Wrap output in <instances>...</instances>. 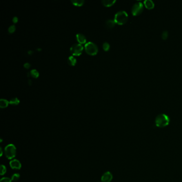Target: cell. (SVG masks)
Segmentation results:
<instances>
[{
	"label": "cell",
	"mask_w": 182,
	"mask_h": 182,
	"mask_svg": "<svg viewBox=\"0 0 182 182\" xmlns=\"http://www.w3.org/2000/svg\"><path fill=\"white\" fill-rule=\"evenodd\" d=\"M9 103V101H8L6 99H1V100H0V107L1 108H6L8 106Z\"/></svg>",
	"instance_id": "13"
},
{
	"label": "cell",
	"mask_w": 182,
	"mask_h": 182,
	"mask_svg": "<svg viewBox=\"0 0 182 182\" xmlns=\"http://www.w3.org/2000/svg\"><path fill=\"white\" fill-rule=\"evenodd\" d=\"M71 2L74 5L77 6H81L84 2V0H71Z\"/></svg>",
	"instance_id": "15"
},
{
	"label": "cell",
	"mask_w": 182,
	"mask_h": 182,
	"mask_svg": "<svg viewBox=\"0 0 182 182\" xmlns=\"http://www.w3.org/2000/svg\"><path fill=\"white\" fill-rule=\"evenodd\" d=\"M116 2L115 0H103L102 3L105 6H110L114 4Z\"/></svg>",
	"instance_id": "12"
},
{
	"label": "cell",
	"mask_w": 182,
	"mask_h": 182,
	"mask_svg": "<svg viewBox=\"0 0 182 182\" xmlns=\"http://www.w3.org/2000/svg\"><path fill=\"white\" fill-rule=\"evenodd\" d=\"M0 152H1V157H2V155H3V150H2V148H0Z\"/></svg>",
	"instance_id": "26"
},
{
	"label": "cell",
	"mask_w": 182,
	"mask_h": 182,
	"mask_svg": "<svg viewBox=\"0 0 182 182\" xmlns=\"http://www.w3.org/2000/svg\"><path fill=\"white\" fill-rule=\"evenodd\" d=\"M113 179V175L110 171L105 172L101 177L102 182H111Z\"/></svg>",
	"instance_id": "8"
},
{
	"label": "cell",
	"mask_w": 182,
	"mask_h": 182,
	"mask_svg": "<svg viewBox=\"0 0 182 182\" xmlns=\"http://www.w3.org/2000/svg\"><path fill=\"white\" fill-rule=\"evenodd\" d=\"M24 67H25V68L28 69V68H30V67H31V64H30V63H26L24 64Z\"/></svg>",
	"instance_id": "24"
},
{
	"label": "cell",
	"mask_w": 182,
	"mask_h": 182,
	"mask_svg": "<svg viewBox=\"0 0 182 182\" xmlns=\"http://www.w3.org/2000/svg\"><path fill=\"white\" fill-rule=\"evenodd\" d=\"M15 30V25H11L8 28V32L10 33H13Z\"/></svg>",
	"instance_id": "22"
},
{
	"label": "cell",
	"mask_w": 182,
	"mask_h": 182,
	"mask_svg": "<svg viewBox=\"0 0 182 182\" xmlns=\"http://www.w3.org/2000/svg\"><path fill=\"white\" fill-rule=\"evenodd\" d=\"M12 180L9 177H3L1 179L0 182H11Z\"/></svg>",
	"instance_id": "23"
},
{
	"label": "cell",
	"mask_w": 182,
	"mask_h": 182,
	"mask_svg": "<svg viewBox=\"0 0 182 182\" xmlns=\"http://www.w3.org/2000/svg\"><path fill=\"white\" fill-rule=\"evenodd\" d=\"M6 172V168L4 165L2 164L1 166V169H0V174L1 175H4Z\"/></svg>",
	"instance_id": "19"
},
{
	"label": "cell",
	"mask_w": 182,
	"mask_h": 182,
	"mask_svg": "<svg viewBox=\"0 0 182 182\" xmlns=\"http://www.w3.org/2000/svg\"><path fill=\"white\" fill-rule=\"evenodd\" d=\"M2 142V139H1V142Z\"/></svg>",
	"instance_id": "31"
},
{
	"label": "cell",
	"mask_w": 182,
	"mask_h": 182,
	"mask_svg": "<svg viewBox=\"0 0 182 182\" xmlns=\"http://www.w3.org/2000/svg\"><path fill=\"white\" fill-rule=\"evenodd\" d=\"M13 21L14 23H16V22H17L18 21V17H14L13 19Z\"/></svg>",
	"instance_id": "25"
},
{
	"label": "cell",
	"mask_w": 182,
	"mask_h": 182,
	"mask_svg": "<svg viewBox=\"0 0 182 182\" xmlns=\"http://www.w3.org/2000/svg\"><path fill=\"white\" fill-rule=\"evenodd\" d=\"M32 80H28V84H29V85H30V86H31V85H32Z\"/></svg>",
	"instance_id": "28"
},
{
	"label": "cell",
	"mask_w": 182,
	"mask_h": 182,
	"mask_svg": "<svg viewBox=\"0 0 182 182\" xmlns=\"http://www.w3.org/2000/svg\"><path fill=\"white\" fill-rule=\"evenodd\" d=\"M10 166L13 169L20 170L22 168V164L17 159H13L10 162Z\"/></svg>",
	"instance_id": "7"
},
{
	"label": "cell",
	"mask_w": 182,
	"mask_h": 182,
	"mask_svg": "<svg viewBox=\"0 0 182 182\" xmlns=\"http://www.w3.org/2000/svg\"><path fill=\"white\" fill-rule=\"evenodd\" d=\"M83 49L84 47L81 44L75 43L71 46L70 51L73 56H80L82 53Z\"/></svg>",
	"instance_id": "5"
},
{
	"label": "cell",
	"mask_w": 182,
	"mask_h": 182,
	"mask_svg": "<svg viewBox=\"0 0 182 182\" xmlns=\"http://www.w3.org/2000/svg\"><path fill=\"white\" fill-rule=\"evenodd\" d=\"M19 100L18 98H13L11 99L9 101V103L11 105H17L19 103Z\"/></svg>",
	"instance_id": "16"
},
{
	"label": "cell",
	"mask_w": 182,
	"mask_h": 182,
	"mask_svg": "<svg viewBox=\"0 0 182 182\" xmlns=\"http://www.w3.org/2000/svg\"><path fill=\"white\" fill-rule=\"evenodd\" d=\"M76 37H77V41L80 43V44L85 43L86 42V38L83 34L78 33L77 34Z\"/></svg>",
	"instance_id": "9"
},
{
	"label": "cell",
	"mask_w": 182,
	"mask_h": 182,
	"mask_svg": "<svg viewBox=\"0 0 182 182\" xmlns=\"http://www.w3.org/2000/svg\"><path fill=\"white\" fill-rule=\"evenodd\" d=\"M116 22L114 21V20L112 19H109L106 20V22H105V25L106 27L108 28H113L115 25Z\"/></svg>",
	"instance_id": "11"
},
{
	"label": "cell",
	"mask_w": 182,
	"mask_h": 182,
	"mask_svg": "<svg viewBox=\"0 0 182 182\" xmlns=\"http://www.w3.org/2000/svg\"><path fill=\"white\" fill-rule=\"evenodd\" d=\"M31 75V73H30V72H28V73H27V77H30Z\"/></svg>",
	"instance_id": "29"
},
{
	"label": "cell",
	"mask_w": 182,
	"mask_h": 182,
	"mask_svg": "<svg viewBox=\"0 0 182 182\" xmlns=\"http://www.w3.org/2000/svg\"><path fill=\"white\" fill-rule=\"evenodd\" d=\"M128 18L127 13L124 11H120L117 12L114 17V21L119 25H123L126 22Z\"/></svg>",
	"instance_id": "3"
},
{
	"label": "cell",
	"mask_w": 182,
	"mask_h": 182,
	"mask_svg": "<svg viewBox=\"0 0 182 182\" xmlns=\"http://www.w3.org/2000/svg\"><path fill=\"white\" fill-rule=\"evenodd\" d=\"M168 37V33L167 31H164L162 35H161V37L164 39V40H166L167 39V37Z\"/></svg>",
	"instance_id": "21"
},
{
	"label": "cell",
	"mask_w": 182,
	"mask_h": 182,
	"mask_svg": "<svg viewBox=\"0 0 182 182\" xmlns=\"http://www.w3.org/2000/svg\"><path fill=\"white\" fill-rule=\"evenodd\" d=\"M170 122L169 117L165 114H159L155 118V123L157 127L164 128L167 126Z\"/></svg>",
	"instance_id": "1"
},
{
	"label": "cell",
	"mask_w": 182,
	"mask_h": 182,
	"mask_svg": "<svg viewBox=\"0 0 182 182\" xmlns=\"http://www.w3.org/2000/svg\"><path fill=\"white\" fill-rule=\"evenodd\" d=\"M143 8L144 6L143 3L141 2H137L133 5L131 9V13H133V15H138L142 13Z\"/></svg>",
	"instance_id": "6"
},
{
	"label": "cell",
	"mask_w": 182,
	"mask_h": 182,
	"mask_svg": "<svg viewBox=\"0 0 182 182\" xmlns=\"http://www.w3.org/2000/svg\"><path fill=\"white\" fill-rule=\"evenodd\" d=\"M33 53V51H32V50H29L28 51V53L30 54V55H32Z\"/></svg>",
	"instance_id": "27"
},
{
	"label": "cell",
	"mask_w": 182,
	"mask_h": 182,
	"mask_svg": "<svg viewBox=\"0 0 182 182\" xmlns=\"http://www.w3.org/2000/svg\"><path fill=\"white\" fill-rule=\"evenodd\" d=\"M144 4L146 8L148 9H152L154 8V2L152 0H145L144 1Z\"/></svg>",
	"instance_id": "10"
},
{
	"label": "cell",
	"mask_w": 182,
	"mask_h": 182,
	"mask_svg": "<svg viewBox=\"0 0 182 182\" xmlns=\"http://www.w3.org/2000/svg\"></svg>",
	"instance_id": "32"
},
{
	"label": "cell",
	"mask_w": 182,
	"mask_h": 182,
	"mask_svg": "<svg viewBox=\"0 0 182 182\" xmlns=\"http://www.w3.org/2000/svg\"><path fill=\"white\" fill-rule=\"evenodd\" d=\"M19 178H20V175H19V174H18V173L14 174L13 175H12L11 178L12 181H14V182L17 181Z\"/></svg>",
	"instance_id": "18"
},
{
	"label": "cell",
	"mask_w": 182,
	"mask_h": 182,
	"mask_svg": "<svg viewBox=\"0 0 182 182\" xmlns=\"http://www.w3.org/2000/svg\"><path fill=\"white\" fill-rule=\"evenodd\" d=\"M31 76L32 77H35V78H37L39 76V73L38 72V71L36 70H31Z\"/></svg>",
	"instance_id": "17"
},
{
	"label": "cell",
	"mask_w": 182,
	"mask_h": 182,
	"mask_svg": "<svg viewBox=\"0 0 182 182\" xmlns=\"http://www.w3.org/2000/svg\"><path fill=\"white\" fill-rule=\"evenodd\" d=\"M103 47L104 50L105 51H108L109 49H110V46L109 43H108V42H104V43H103Z\"/></svg>",
	"instance_id": "20"
},
{
	"label": "cell",
	"mask_w": 182,
	"mask_h": 182,
	"mask_svg": "<svg viewBox=\"0 0 182 182\" xmlns=\"http://www.w3.org/2000/svg\"><path fill=\"white\" fill-rule=\"evenodd\" d=\"M68 63L69 65L74 66L77 63V59L73 56H70L68 58Z\"/></svg>",
	"instance_id": "14"
},
{
	"label": "cell",
	"mask_w": 182,
	"mask_h": 182,
	"mask_svg": "<svg viewBox=\"0 0 182 182\" xmlns=\"http://www.w3.org/2000/svg\"><path fill=\"white\" fill-rule=\"evenodd\" d=\"M84 47L86 53L90 55H95L98 52L97 46L95 43L91 42L86 43Z\"/></svg>",
	"instance_id": "4"
},
{
	"label": "cell",
	"mask_w": 182,
	"mask_h": 182,
	"mask_svg": "<svg viewBox=\"0 0 182 182\" xmlns=\"http://www.w3.org/2000/svg\"><path fill=\"white\" fill-rule=\"evenodd\" d=\"M41 48H37V51H41Z\"/></svg>",
	"instance_id": "30"
},
{
	"label": "cell",
	"mask_w": 182,
	"mask_h": 182,
	"mask_svg": "<svg viewBox=\"0 0 182 182\" xmlns=\"http://www.w3.org/2000/svg\"><path fill=\"white\" fill-rule=\"evenodd\" d=\"M17 153V150L15 145L10 144L6 145L4 148V154L7 159L9 160H13L15 157Z\"/></svg>",
	"instance_id": "2"
}]
</instances>
